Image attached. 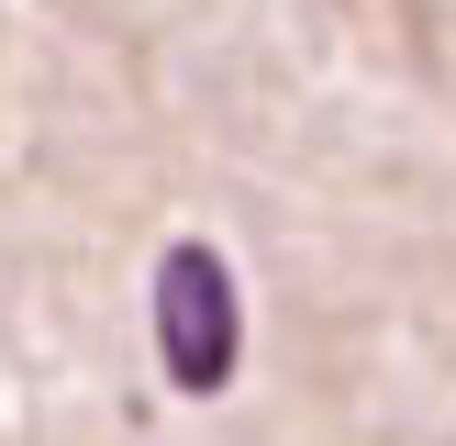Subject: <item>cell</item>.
Instances as JSON below:
<instances>
[{
  "instance_id": "1",
  "label": "cell",
  "mask_w": 456,
  "mask_h": 446,
  "mask_svg": "<svg viewBox=\"0 0 456 446\" xmlns=\"http://www.w3.org/2000/svg\"><path fill=\"white\" fill-rule=\"evenodd\" d=\"M156 346H167L178 391H223L234 379V279L212 245H167L156 268Z\"/></svg>"
}]
</instances>
